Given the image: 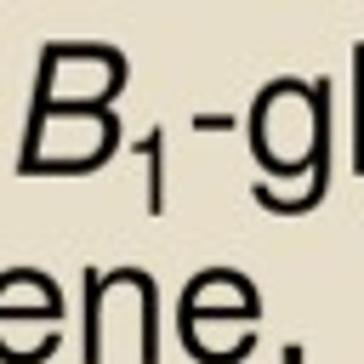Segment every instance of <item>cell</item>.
I'll list each match as a JSON object with an SVG mask.
<instances>
[{
  "mask_svg": "<svg viewBox=\"0 0 364 364\" xmlns=\"http://www.w3.org/2000/svg\"><path fill=\"white\" fill-rule=\"evenodd\" d=\"M324 119H330V97L324 85L307 91V85H267L262 108H256V148L262 159L273 165H301L313 159V148L324 142Z\"/></svg>",
  "mask_w": 364,
  "mask_h": 364,
  "instance_id": "obj_1",
  "label": "cell"
},
{
  "mask_svg": "<svg viewBox=\"0 0 364 364\" xmlns=\"http://www.w3.org/2000/svg\"><path fill=\"white\" fill-rule=\"evenodd\" d=\"M114 142L108 114H91V102H74V114H46L34 125V148H28V171L34 165H91L102 159Z\"/></svg>",
  "mask_w": 364,
  "mask_h": 364,
  "instance_id": "obj_2",
  "label": "cell"
},
{
  "mask_svg": "<svg viewBox=\"0 0 364 364\" xmlns=\"http://www.w3.org/2000/svg\"><path fill=\"white\" fill-rule=\"evenodd\" d=\"M114 80H119V63L108 51H57L40 85H51L63 102H91V97H108Z\"/></svg>",
  "mask_w": 364,
  "mask_h": 364,
  "instance_id": "obj_3",
  "label": "cell"
},
{
  "mask_svg": "<svg viewBox=\"0 0 364 364\" xmlns=\"http://www.w3.org/2000/svg\"><path fill=\"white\" fill-rule=\"evenodd\" d=\"M353 165L364 171V51L353 57Z\"/></svg>",
  "mask_w": 364,
  "mask_h": 364,
  "instance_id": "obj_4",
  "label": "cell"
}]
</instances>
